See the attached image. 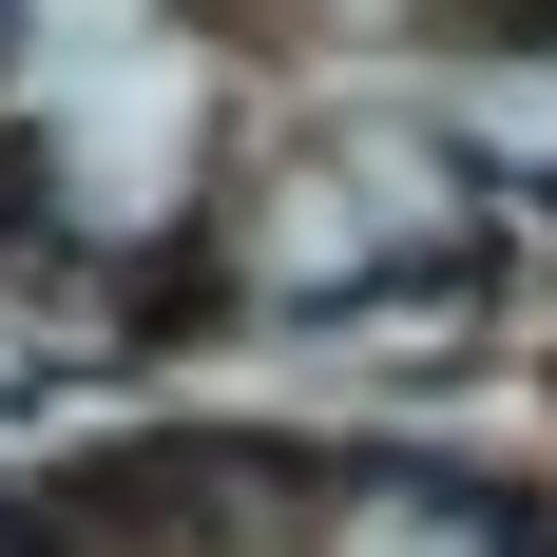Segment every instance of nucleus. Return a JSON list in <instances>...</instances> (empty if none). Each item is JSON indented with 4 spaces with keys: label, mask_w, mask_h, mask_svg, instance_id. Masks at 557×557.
I'll list each match as a JSON object with an SVG mask.
<instances>
[{
    "label": "nucleus",
    "mask_w": 557,
    "mask_h": 557,
    "mask_svg": "<svg viewBox=\"0 0 557 557\" xmlns=\"http://www.w3.org/2000/svg\"><path fill=\"white\" fill-rule=\"evenodd\" d=\"M539 231L557 0H0V308L58 346H404Z\"/></svg>",
    "instance_id": "f257e3e1"
},
{
    "label": "nucleus",
    "mask_w": 557,
    "mask_h": 557,
    "mask_svg": "<svg viewBox=\"0 0 557 557\" xmlns=\"http://www.w3.org/2000/svg\"><path fill=\"white\" fill-rule=\"evenodd\" d=\"M0 557H557V519L327 423H97L0 461Z\"/></svg>",
    "instance_id": "f03ea898"
}]
</instances>
